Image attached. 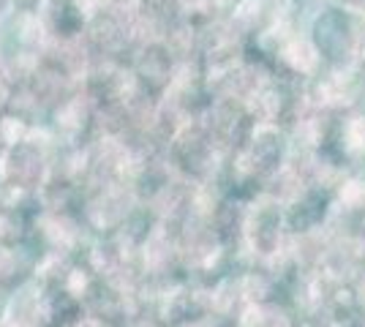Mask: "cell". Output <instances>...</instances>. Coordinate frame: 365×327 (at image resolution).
<instances>
[{
	"label": "cell",
	"mask_w": 365,
	"mask_h": 327,
	"mask_svg": "<svg viewBox=\"0 0 365 327\" xmlns=\"http://www.w3.org/2000/svg\"><path fill=\"white\" fill-rule=\"evenodd\" d=\"M360 55H363V68H365V44H363V52H360Z\"/></svg>",
	"instance_id": "cell-1"
}]
</instances>
